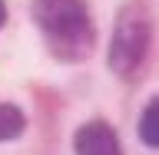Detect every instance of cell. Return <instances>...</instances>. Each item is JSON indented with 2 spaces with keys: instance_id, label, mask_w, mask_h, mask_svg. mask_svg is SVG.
<instances>
[{
  "instance_id": "obj_1",
  "label": "cell",
  "mask_w": 159,
  "mask_h": 155,
  "mask_svg": "<svg viewBox=\"0 0 159 155\" xmlns=\"http://www.w3.org/2000/svg\"><path fill=\"white\" fill-rule=\"evenodd\" d=\"M33 20L47 46L60 59H86L93 50V23L80 0H33Z\"/></svg>"
},
{
  "instance_id": "obj_2",
  "label": "cell",
  "mask_w": 159,
  "mask_h": 155,
  "mask_svg": "<svg viewBox=\"0 0 159 155\" xmlns=\"http://www.w3.org/2000/svg\"><path fill=\"white\" fill-rule=\"evenodd\" d=\"M149 37H152L149 13L139 3L123 7L119 20H116V30H113V43H109V66L116 73H133L149 50Z\"/></svg>"
},
{
  "instance_id": "obj_3",
  "label": "cell",
  "mask_w": 159,
  "mask_h": 155,
  "mask_svg": "<svg viewBox=\"0 0 159 155\" xmlns=\"http://www.w3.org/2000/svg\"><path fill=\"white\" fill-rule=\"evenodd\" d=\"M73 145H76V155H123L116 132L106 122H86L76 132V142Z\"/></svg>"
},
{
  "instance_id": "obj_4",
  "label": "cell",
  "mask_w": 159,
  "mask_h": 155,
  "mask_svg": "<svg viewBox=\"0 0 159 155\" xmlns=\"http://www.w3.org/2000/svg\"><path fill=\"white\" fill-rule=\"evenodd\" d=\"M139 139H143L146 145L159 149V96L146 106V112L139 119Z\"/></svg>"
},
{
  "instance_id": "obj_5",
  "label": "cell",
  "mask_w": 159,
  "mask_h": 155,
  "mask_svg": "<svg viewBox=\"0 0 159 155\" xmlns=\"http://www.w3.org/2000/svg\"><path fill=\"white\" fill-rule=\"evenodd\" d=\"M20 132H23V112L10 102H0V142L17 139Z\"/></svg>"
},
{
  "instance_id": "obj_6",
  "label": "cell",
  "mask_w": 159,
  "mask_h": 155,
  "mask_svg": "<svg viewBox=\"0 0 159 155\" xmlns=\"http://www.w3.org/2000/svg\"><path fill=\"white\" fill-rule=\"evenodd\" d=\"M3 20H7V7H3V0H0V27H3Z\"/></svg>"
}]
</instances>
